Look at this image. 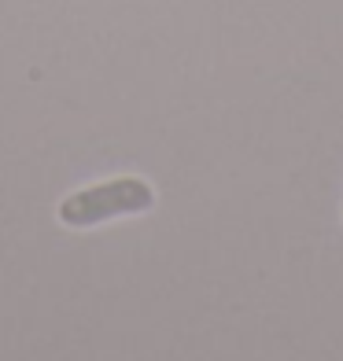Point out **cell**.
<instances>
[{"label": "cell", "mask_w": 343, "mask_h": 361, "mask_svg": "<svg viewBox=\"0 0 343 361\" xmlns=\"http://www.w3.org/2000/svg\"><path fill=\"white\" fill-rule=\"evenodd\" d=\"M155 207V188L140 177H111L100 185L78 188L56 207V218L67 228H96L114 218L148 214Z\"/></svg>", "instance_id": "1"}]
</instances>
